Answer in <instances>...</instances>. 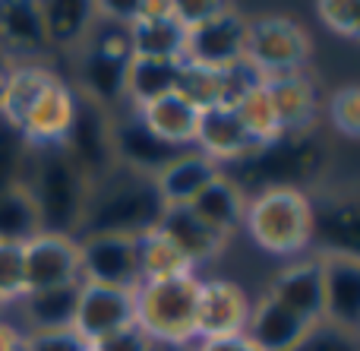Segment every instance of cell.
<instances>
[{"label":"cell","mask_w":360,"mask_h":351,"mask_svg":"<svg viewBox=\"0 0 360 351\" xmlns=\"http://www.w3.org/2000/svg\"><path fill=\"white\" fill-rule=\"evenodd\" d=\"M165 209L168 206L158 193L155 177L114 165L105 177L89 184L86 212H82V225L76 238H89V234L139 238V234L158 228Z\"/></svg>","instance_id":"cell-1"},{"label":"cell","mask_w":360,"mask_h":351,"mask_svg":"<svg viewBox=\"0 0 360 351\" xmlns=\"http://www.w3.org/2000/svg\"><path fill=\"white\" fill-rule=\"evenodd\" d=\"M22 187L35 203L41 231L76 238L89 200V177L60 146H29Z\"/></svg>","instance_id":"cell-2"},{"label":"cell","mask_w":360,"mask_h":351,"mask_svg":"<svg viewBox=\"0 0 360 351\" xmlns=\"http://www.w3.org/2000/svg\"><path fill=\"white\" fill-rule=\"evenodd\" d=\"M326 162V149L313 130L278 133L269 143H259L237 158V177L231 181L240 187L243 196L262 190H304L307 181H316Z\"/></svg>","instance_id":"cell-3"},{"label":"cell","mask_w":360,"mask_h":351,"mask_svg":"<svg viewBox=\"0 0 360 351\" xmlns=\"http://www.w3.org/2000/svg\"><path fill=\"white\" fill-rule=\"evenodd\" d=\"M243 228L259 250L294 257L313 244V203L304 190H262L247 200Z\"/></svg>","instance_id":"cell-4"},{"label":"cell","mask_w":360,"mask_h":351,"mask_svg":"<svg viewBox=\"0 0 360 351\" xmlns=\"http://www.w3.org/2000/svg\"><path fill=\"white\" fill-rule=\"evenodd\" d=\"M196 301H199L196 272L158 279V282H139L133 288L136 326L152 342L193 345L196 342Z\"/></svg>","instance_id":"cell-5"},{"label":"cell","mask_w":360,"mask_h":351,"mask_svg":"<svg viewBox=\"0 0 360 351\" xmlns=\"http://www.w3.org/2000/svg\"><path fill=\"white\" fill-rule=\"evenodd\" d=\"M310 57V35L288 16L247 19L243 60L266 79L275 73H297Z\"/></svg>","instance_id":"cell-6"},{"label":"cell","mask_w":360,"mask_h":351,"mask_svg":"<svg viewBox=\"0 0 360 351\" xmlns=\"http://www.w3.org/2000/svg\"><path fill=\"white\" fill-rule=\"evenodd\" d=\"M63 149L79 165V171L89 177V184L105 177L117 165L111 149V111L76 92V114L67 139H63Z\"/></svg>","instance_id":"cell-7"},{"label":"cell","mask_w":360,"mask_h":351,"mask_svg":"<svg viewBox=\"0 0 360 351\" xmlns=\"http://www.w3.org/2000/svg\"><path fill=\"white\" fill-rule=\"evenodd\" d=\"M79 241V269L82 282L105 285V288L133 291L139 285L136 266V238L124 234H89Z\"/></svg>","instance_id":"cell-8"},{"label":"cell","mask_w":360,"mask_h":351,"mask_svg":"<svg viewBox=\"0 0 360 351\" xmlns=\"http://www.w3.org/2000/svg\"><path fill=\"white\" fill-rule=\"evenodd\" d=\"M22 263H25V291H44V288L82 282L79 241L76 238L38 231L35 238L22 244Z\"/></svg>","instance_id":"cell-9"},{"label":"cell","mask_w":360,"mask_h":351,"mask_svg":"<svg viewBox=\"0 0 360 351\" xmlns=\"http://www.w3.org/2000/svg\"><path fill=\"white\" fill-rule=\"evenodd\" d=\"M111 149L117 165L149 177H158L174 158L186 152L180 146H171L168 139H162L155 130H149L136 111L111 120Z\"/></svg>","instance_id":"cell-10"},{"label":"cell","mask_w":360,"mask_h":351,"mask_svg":"<svg viewBox=\"0 0 360 351\" xmlns=\"http://www.w3.org/2000/svg\"><path fill=\"white\" fill-rule=\"evenodd\" d=\"M243 44H247V16L237 6L228 4L209 23L186 32L184 60L202 63V67L212 70H224L231 63L243 60Z\"/></svg>","instance_id":"cell-11"},{"label":"cell","mask_w":360,"mask_h":351,"mask_svg":"<svg viewBox=\"0 0 360 351\" xmlns=\"http://www.w3.org/2000/svg\"><path fill=\"white\" fill-rule=\"evenodd\" d=\"M247 317H250V295L237 282H231V279L199 282L196 342L243 336Z\"/></svg>","instance_id":"cell-12"},{"label":"cell","mask_w":360,"mask_h":351,"mask_svg":"<svg viewBox=\"0 0 360 351\" xmlns=\"http://www.w3.org/2000/svg\"><path fill=\"white\" fill-rule=\"evenodd\" d=\"M136 323V307H133V291L124 288H105V285L82 282L79 304H76L73 333L86 345H95L105 336Z\"/></svg>","instance_id":"cell-13"},{"label":"cell","mask_w":360,"mask_h":351,"mask_svg":"<svg viewBox=\"0 0 360 351\" xmlns=\"http://www.w3.org/2000/svg\"><path fill=\"white\" fill-rule=\"evenodd\" d=\"M313 203V241L323 253L360 260V193H326Z\"/></svg>","instance_id":"cell-14"},{"label":"cell","mask_w":360,"mask_h":351,"mask_svg":"<svg viewBox=\"0 0 360 351\" xmlns=\"http://www.w3.org/2000/svg\"><path fill=\"white\" fill-rule=\"evenodd\" d=\"M272 301H278L285 310L300 317L304 323H319L323 320V304H326V288H323V260H297V263L285 266L278 276L272 279L266 291Z\"/></svg>","instance_id":"cell-15"},{"label":"cell","mask_w":360,"mask_h":351,"mask_svg":"<svg viewBox=\"0 0 360 351\" xmlns=\"http://www.w3.org/2000/svg\"><path fill=\"white\" fill-rule=\"evenodd\" d=\"M323 260V320L360 333V260L342 253H319Z\"/></svg>","instance_id":"cell-16"},{"label":"cell","mask_w":360,"mask_h":351,"mask_svg":"<svg viewBox=\"0 0 360 351\" xmlns=\"http://www.w3.org/2000/svg\"><path fill=\"white\" fill-rule=\"evenodd\" d=\"M41 6L32 0H4L0 4V60L13 57V63L38 60L48 54Z\"/></svg>","instance_id":"cell-17"},{"label":"cell","mask_w":360,"mask_h":351,"mask_svg":"<svg viewBox=\"0 0 360 351\" xmlns=\"http://www.w3.org/2000/svg\"><path fill=\"white\" fill-rule=\"evenodd\" d=\"M76 114V89L57 76L48 89L41 92V98L32 105V111L25 114L22 127V139L29 146H60L70 133Z\"/></svg>","instance_id":"cell-18"},{"label":"cell","mask_w":360,"mask_h":351,"mask_svg":"<svg viewBox=\"0 0 360 351\" xmlns=\"http://www.w3.org/2000/svg\"><path fill=\"white\" fill-rule=\"evenodd\" d=\"M133 57H158V60H184L186 32L171 16V4L143 0L139 19L130 25Z\"/></svg>","instance_id":"cell-19"},{"label":"cell","mask_w":360,"mask_h":351,"mask_svg":"<svg viewBox=\"0 0 360 351\" xmlns=\"http://www.w3.org/2000/svg\"><path fill=\"white\" fill-rule=\"evenodd\" d=\"M307 329H310V323H304L300 317H294L291 310L281 307L278 301L262 295L256 304H250L243 339L256 351H291L304 339Z\"/></svg>","instance_id":"cell-20"},{"label":"cell","mask_w":360,"mask_h":351,"mask_svg":"<svg viewBox=\"0 0 360 351\" xmlns=\"http://www.w3.org/2000/svg\"><path fill=\"white\" fill-rule=\"evenodd\" d=\"M196 152H202L212 162H237L253 149V139L247 136L240 117H237L234 108H209V111H199V124H196Z\"/></svg>","instance_id":"cell-21"},{"label":"cell","mask_w":360,"mask_h":351,"mask_svg":"<svg viewBox=\"0 0 360 351\" xmlns=\"http://www.w3.org/2000/svg\"><path fill=\"white\" fill-rule=\"evenodd\" d=\"M272 108L278 114L281 133H300L310 130L316 117V86L307 79L304 70L297 73H275L262 79Z\"/></svg>","instance_id":"cell-22"},{"label":"cell","mask_w":360,"mask_h":351,"mask_svg":"<svg viewBox=\"0 0 360 351\" xmlns=\"http://www.w3.org/2000/svg\"><path fill=\"white\" fill-rule=\"evenodd\" d=\"M158 231H165L174 241V247L190 260L193 269L215 260L224 250V244H228V238L205 225L190 206H168L162 222H158Z\"/></svg>","instance_id":"cell-23"},{"label":"cell","mask_w":360,"mask_h":351,"mask_svg":"<svg viewBox=\"0 0 360 351\" xmlns=\"http://www.w3.org/2000/svg\"><path fill=\"white\" fill-rule=\"evenodd\" d=\"M79 288H82V282L60 285V288H44V291H25L16 304L19 317L25 323V333H60V329H73Z\"/></svg>","instance_id":"cell-24"},{"label":"cell","mask_w":360,"mask_h":351,"mask_svg":"<svg viewBox=\"0 0 360 351\" xmlns=\"http://www.w3.org/2000/svg\"><path fill=\"white\" fill-rule=\"evenodd\" d=\"M38 6H41L44 38L51 51H79L92 25L98 23L95 4H86V0H48Z\"/></svg>","instance_id":"cell-25"},{"label":"cell","mask_w":360,"mask_h":351,"mask_svg":"<svg viewBox=\"0 0 360 351\" xmlns=\"http://www.w3.org/2000/svg\"><path fill=\"white\" fill-rule=\"evenodd\" d=\"M218 174H221V171H218V165L212 162V158H205L202 152H196V149H186L184 155L174 158V162L155 177V184H158V193H162L165 206H190Z\"/></svg>","instance_id":"cell-26"},{"label":"cell","mask_w":360,"mask_h":351,"mask_svg":"<svg viewBox=\"0 0 360 351\" xmlns=\"http://www.w3.org/2000/svg\"><path fill=\"white\" fill-rule=\"evenodd\" d=\"M57 79V73L51 67L38 60H22L6 67V79H4V101H0V120H6L10 127H22L25 114L32 111L41 92Z\"/></svg>","instance_id":"cell-27"},{"label":"cell","mask_w":360,"mask_h":351,"mask_svg":"<svg viewBox=\"0 0 360 351\" xmlns=\"http://www.w3.org/2000/svg\"><path fill=\"white\" fill-rule=\"evenodd\" d=\"M76 76H79V95L92 98L95 105L111 108L127 98V63L124 60H114V57L79 48L76 51Z\"/></svg>","instance_id":"cell-28"},{"label":"cell","mask_w":360,"mask_h":351,"mask_svg":"<svg viewBox=\"0 0 360 351\" xmlns=\"http://www.w3.org/2000/svg\"><path fill=\"white\" fill-rule=\"evenodd\" d=\"M190 209L205 222L209 228H215L218 234L228 238L231 231L243 225V209H247V196L240 193L234 181L228 174H218L196 200L190 203Z\"/></svg>","instance_id":"cell-29"},{"label":"cell","mask_w":360,"mask_h":351,"mask_svg":"<svg viewBox=\"0 0 360 351\" xmlns=\"http://www.w3.org/2000/svg\"><path fill=\"white\" fill-rule=\"evenodd\" d=\"M136 114L143 117V124L149 130H155L162 139H168L171 146L190 149L193 136H196V124H199V111L184 101L177 92L162 95V98L149 101V105L136 108Z\"/></svg>","instance_id":"cell-30"},{"label":"cell","mask_w":360,"mask_h":351,"mask_svg":"<svg viewBox=\"0 0 360 351\" xmlns=\"http://www.w3.org/2000/svg\"><path fill=\"white\" fill-rule=\"evenodd\" d=\"M180 60H158V57H133L127 63V98L133 101V111L149 101L171 95L177 86Z\"/></svg>","instance_id":"cell-31"},{"label":"cell","mask_w":360,"mask_h":351,"mask_svg":"<svg viewBox=\"0 0 360 351\" xmlns=\"http://www.w3.org/2000/svg\"><path fill=\"white\" fill-rule=\"evenodd\" d=\"M136 266H139V282H158V279H174L193 272L190 260L158 228L136 238Z\"/></svg>","instance_id":"cell-32"},{"label":"cell","mask_w":360,"mask_h":351,"mask_svg":"<svg viewBox=\"0 0 360 351\" xmlns=\"http://www.w3.org/2000/svg\"><path fill=\"white\" fill-rule=\"evenodd\" d=\"M38 231H41V222H38L35 203H32L29 190L22 184H16L6 193H0V241L25 244Z\"/></svg>","instance_id":"cell-33"},{"label":"cell","mask_w":360,"mask_h":351,"mask_svg":"<svg viewBox=\"0 0 360 351\" xmlns=\"http://www.w3.org/2000/svg\"><path fill=\"white\" fill-rule=\"evenodd\" d=\"M174 92L184 101H190L196 111H209V108L221 105V70H212V67H202V63L180 60Z\"/></svg>","instance_id":"cell-34"},{"label":"cell","mask_w":360,"mask_h":351,"mask_svg":"<svg viewBox=\"0 0 360 351\" xmlns=\"http://www.w3.org/2000/svg\"><path fill=\"white\" fill-rule=\"evenodd\" d=\"M237 117H240L243 130H247V136L253 139V146L259 143H269V139H275L281 133V124H278V114H275L272 108V98H269L266 86H256L253 92L247 95V98L240 101V105L234 108Z\"/></svg>","instance_id":"cell-35"},{"label":"cell","mask_w":360,"mask_h":351,"mask_svg":"<svg viewBox=\"0 0 360 351\" xmlns=\"http://www.w3.org/2000/svg\"><path fill=\"white\" fill-rule=\"evenodd\" d=\"M25 155H29V143L22 139V133L0 120V193L22 184Z\"/></svg>","instance_id":"cell-36"},{"label":"cell","mask_w":360,"mask_h":351,"mask_svg":"<svg viewBox=\"0 0 360 351\" xmlns=\"http://www.w3.org/2000/svg\"><path fill=\"white\" fill-rule=\"evenodd\" d=\"M22 295H25L22 244L0 241V310H4V307H16Z\"/></svg>","instance_id":"cell-37"},{"label":"cell","mask_w":360,"mask_h":351,"mask_svg":"<svg viewBox=\"0 0 360 351\" xmlns=\"http://www.w3.org/2000/svg\"><path fill=\"white\" fill-rule=\"evenodd\" d=\"M291 351H360V333L319 320L307 329L304 339H300Z\"/></svg>","instance_id":"cell-38"},{"label":"cell","mask_w":360,"mask_h":351,"mask_svg":"<svg viewBox=\"0 0 360 351\" xmlns=\"http://www.w3.org/2000/svg\"><path fill=\"white\" fill-rule=\"evenodd\" d=\"M329 120L342 136L360 139V86H342L332 92Z\"/></svg>","instance_id":"cell-39"},{"label":"cell","mask_w":360,"mask_h":351,"mask_svg":"<svg viewBox=\"0 0 360 351\" xmlns=\"http://www.w3.org/2000/svg\"><path fill=\"white\" fill-rule=\"evenodd\" d=\"M256 86H262V76L247 60H237L221 70V108H237Z\"/></svg>","instance_id":"cell-40"},{"label":"cell","mask_w":360,"mask_h":351,"mask_svg":"<svg viewBox=\"0 0 360 351\" xmlns=\"http://www.w3.org/2000/svg\"><path fill=\"white\" fill-rule=\"evenodd\" d=\"M316 10L329 29L360 42V0H326Z\"/></svg>","instance_id":"cell-41"},{"label":"cell","mask_w":360,"mask_h":351,"mask_svg":"<svg viewBox=\"0 0 360 351\" xmlns=\"http://www.w3.org/2000/svg\"><path fill=\"white\" fill-rule=\"evenodd\" d=\"M224 6L228 4H215V0H177V4H171V16L177 19L184 32H193L202 23H209L212 16H218Z\"/></svg>","instance_id":"cell-42"},{"label":"cell","mask_w":360,"mask_h":351,"mask_svg":"<svg viewBox=\"0 0 360 351\" xmlns=\"http://www.w3.org/2000/svg\"><path fill=\"white\" fill-rule=\"evenodd\" d=\"M22 351H89V345L73 329H60V333H25Z\"/></svg>","instance_id":"cell-43"},{"label":"cell","mask_w":360,"mask_h":351,"mask_svg":"<svg viewBox=\"0 0 360 351\" xmlns=\"http://www.w3.org/2000/svg\"><path fill=\"white\" fill-rule=\"evenodd\" d=\"M89 348H92V351H149L152 339L136 326V323H130V326H124V329H117V333L105 336L101 342H95V345H89Z\"/></svg>","instance_id":"cell-44"},{"label":"cell","mask_w":360,"mask_h":351,"mask_svg":"<svg viewBox=\"0 0 360 351\" xmlns=\"http://www.w3.org/2000/svg\"><path fill=\"white\" fill-rule=\"evenodd\" d=\"M139 6H143V0H114V4H95V10L108 23L133 25L139 19Z\"/></svg>","instance_id":"cell-45"},{"label":"cell","mask_w":360,"mask_h":351,"mask_svg":"<svg viewBox=\"0 0 360 351\" xmlns=\"http://www.w3.org/2000/svg\"><path fill=\"white\" fill-rule=\"evenodd\" d=\"M193 351H256L243 336H231V339H205Z\"/></svg>","instance_id":"cell-46"},{"label":"cell","mask_w":360,"mask_h":351,"mask_svg":"<svg viewBox=\"0 0 360 351\" xmlns=\"http://www.w3.org/2000/svg\"><path fill=\"white\" fill-rule=\"evenodd\" d=\"M0 351H22V329L0 320Z\"/></svg>","instance_id":"cell-47"},{"label":"cell","mask_w":360,"mask_h":351,"mask_svg":"<svg viewBox=\"0 0 360 351\" xmlns=\"http://www.w3.org/2000/svg\"><path fill=\"white\" fill-rule=\"evenodd\" d=\"M149 351H193L190 345H168V342H152Z\"/></svg>","instance_id":"cell-48"},{"label":"cell","mask_w":360,"mask_h":351,"mask_svg":"<svg viewBox=\"0 0 360 351\" xmlns=\"http://www.w3.org/2000/svg\"><path fill=\"white\" fill-rule=\"evenodd\" d=\"M4 79H6V63H0V101H4Z\"/></svg>","instance_id":"cell-49"},{"label":"cell","mask_w":360,"mask_h":351,"mask_svg":"<svg viewBox=\"0 0 360 351\" xmlns=\"http://www.w3.org/2000/svg\"><path fill=\"white\" fill-rule=\"evenodd\" d=\"M89 351H92V348H89Z\"/></svg>","instance_id":"cell-50"},{"label":"cell","mask_w":360,"mask_h":351,"mask_svg":"<svg viewBox=\"0 0 360 351\" xmlns=\"http://www.w3.org/2000/svg\"><path fill=\"white\" fill-rule=\"evenodd\" d=\"M0 63H4V60H0Z\"/></svg>","instance_id":"cell-51"}]
</instances>
